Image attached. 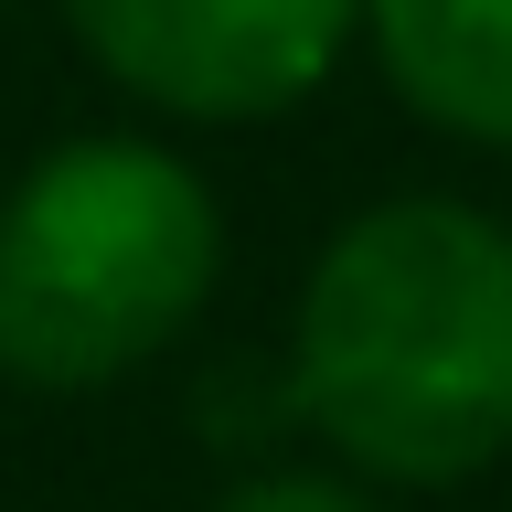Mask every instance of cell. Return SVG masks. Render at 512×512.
I'll use <instances>...</instances> for the list:
<instances>
[{"label":"cell","instance_id":"1","mask_svg":"<svg viewBox=\"0 0 512 512\" xmlns=\"http://www.w3.org/2000/svg\"><path fill=\"white\" fill-rule=\"evenodd\" d=\"M288 406L374 491H459L512 459V214L384 192L320 235L288 299Z\"/></svg>","mask_w":512,"mask_h":512},{"label":"cell","instance_id":"2","mask_svg":"<svg viewBox=\"0 0 512 512\" xmlns=\"http://www.w3.org/2000/svg\"><path fill=\"white\" fill-rule=\"evenodd\" d=\"M224 288V192L160 128H75L0 192V374L107 395Z\"/></svg>","mask_w":512,"mask_h":512},{"label":"cell","instance_id":"3","mask_svg":"<svg viewBox=\"0 0 512 512\" xmlns=\"http://www.w3.org/2000/svg\"><path fill=\"white\" fill-rule=\"evenodd\" d=\"M75 54L171 128H256L363 54V0H64Z\"/></svg>","mask_w":512,"mask_h":512},{"label":"cell","instance_id":"4","mask_svg":"<svg viewBox=\"0 0 512 512\" xmlns=\"http://www.w3.org/2000/svg\"><path fill=\"white\" fill-rule=\"evenodd\" d=\"M363 54L416 128L512 150V0H363Z\"/></svg>","mask_w":512,"mask_h":512},{"label":"cell","instance_id":"5","mask_svg":"<svg viewBox=\"0 0 512 512\" xmlns=\"http://www.w3.org/2000/svg\"><path fill=\"white\" fill-rule=\"evenodd\" d=\"M203 512H374V480H352L342 459L331 470H235Z\"/></svg>","mask_w":512,"mask_h":512}]
</instances>
